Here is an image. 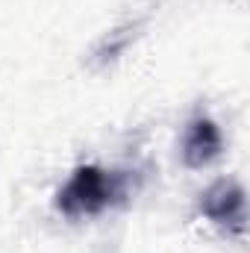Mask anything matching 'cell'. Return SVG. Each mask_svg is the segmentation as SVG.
Instances as JSON below:
<instances>
[{"instance_id":"cell-1","label":"cell","mask_w":250,"mask_h":253,"mask_svg":"<svg viewBox=\"0 0 250 253\" xmlns=\"http://www.w3.org/2000/svg\"><path fill=\"white\" fill-rule=\"evenodd\" d=\"M121 194H124V180L118 174H109V171H103L97 165H83L59 189L56 206L68 218H83V215L103 212Z\"/></svg>"},{"instance_id":"cell-2","label":"cell","mask_w":250,"mask_h":253,"mask_svg":"<svg viewBox=\"0 0 250 253\" xmlns=\"http://www.w3.org/2000/svg\"><path fill=\"white\" fill-rule=\"evenodd\" d=\"M221 150V132L209 118H194L186 129V141H183V159L191 168H200L206 162H212Z\"/></svg>"},{"instance_id":"cell-3","label":"cell","mask_w":250,"mask_h":253,"mask_svg":"<svg viewBox=\"0 0 250 253\" xmlns=\"http://www.w3.org/2000/svg\"><path fill=\"white\" fill-rule=\"evenodd\" d=\"M203 212L215 224L242 230L245 227V197H242V189H236V186H215L203 197Z\"/></svg>"}]
</instances>
